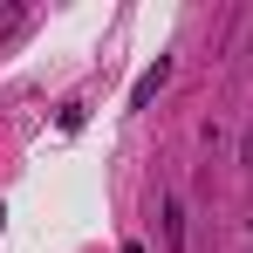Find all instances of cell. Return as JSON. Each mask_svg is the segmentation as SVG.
Masks as SVG:
<instances>
[{
	"mask_svg": "<svg viewBox=\"0 0 253 253\" xmlns=\"http://www.w3.org/2000/svg\"><path fill=\"white\" fill-rule=\"evenodd\" d=\"M165 76H171V62H165V55H158V69H144V83H137V96H130V103L144 110V103H151V96L165 89Z\"/></svg>",
	"mask_w": 253,
	"mask_h": 253,
	"instance_id": "7a4b0ae2",
	"label": "cell"
},
{
	"mask_svg": "<svg viewBox=\"0 0 253 253\" xmlns=\"http://www.w3.org/2000/svg\"><path fill=\"white\" fill-rule=\"evenodd\" d=\"M158 219H165V253H185V206L165 192V206H158Z\"/></svg>",
	"mask_w": 253,
	"mask_h": 253,
	"instance_id": "6da1fadb",
	"label": "cell"
},
{
	"mask_svg": "<svg viewBox=\"0 0 253 253\" xmlns=\"http://www.w3.org/2000/svg\"><path fill=\"white\" fill-rule=\"evenodd\" d=\"M240 158H247V165H253V124H247V144H240Z\"/></svg>",
	"mask_w": 253,
	"mask_h": 253,
	"instance_id": "3957f363",
	"label": "cell"
}]
</instances>
